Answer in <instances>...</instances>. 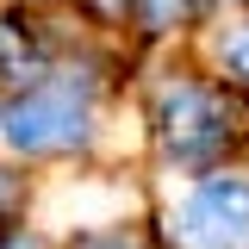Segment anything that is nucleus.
I'll return each instance as SVG.
<instances>
[{"mask_svg": "<svg viewBox=\"0 0 249 249\" xmlns=\"http://www.w3.org/2000/svg\"><path fill=\"white\" fill-rule=\"evenodd\" d=\"M187 249H249V175H206L175 212Z\"/></svg>", "mask_w": 249, "mask_h": 249, "instance_id": "obj_1", "label": "nucleus"}, {"mask_svg": "<svg viewBox=\"0 0 249 249\" xmlns=\"http://www.w3.org/2000/svg\"><path fill=\"white\" fill-rule=\"evenodd\" d=\"M0 137L19 156H50L88 137V100L69 88H31L0 112Z\"/></svg>", "mask_w": 249, "mask_h": 249, "instance_id": "obj_2", "label": "nucleus"}, {"mask_svg": "<svg viewBox=\"0 0 249 249\" xmlns=\"http://www.w3.org/2000/svg\"><path fill=\"white\" fill-rule=\"evenodd\" d=\"M162 143L175 162H206L224 143V106L206 88H168L162 93Z\"/></svg>", "mask_w": 249, "mask_h": 249, "instance_id": "obj_3", "label": "nucleus"}, {"mask_svg": "<svg viewBox=\"0 0 249 249\" xmlns=\"http://www.w3.org/2000/svg\"><path fill=\"white\" fill-rule=\"evenodd\" d=\"M218 56H224V69H231V75H243V81H249V25L231 31V37L218 44Z\"/></svg>", "mask_w": 249, "mask_h": 249, "instance_id": "obj_4", "label": "nucleus"}, {"mask_svg": "<svg viewBox=\"0 0 249 249\" xmlns=\"http://www.w3.org/2000/svg\"><path fill=\"white\" fill-rule=\"evenodd\" d=\"M181 13H187V0H143V25L150 31H168Z\"/></svg>", "mask_w": 249, "mask_h": 249, "instance_id": "obj_5", "label": "nucleus"}, {"mask_svg": "<svg viewBox=\"0 0 249 249\" xmlns=\"http://www.w3.org/2000/svg\"><path fill=\"white\" fill-rule=\"evenodd\" d=\"M0 249H37V243H25V237H13V243H0Z\"/></svg>", "mask_w": 249, "mask_h": 249, "instance_id": "obj_6", "label": "nucleus"}, {"mask_svg": "<svg viewBox=\"0 0 249 249\" xmlns=\"http://www.w3.org/2000/svg\"><path fill=\"white\" fill-rule=\"evenodd\" d=\"M100 249H131V243H124V237H112V243H100Z\"/></svg>", "mask_w": 249, "mask_h": 249, "instance_id": "obj_7", "label": "nucleus"}]
</instances>
